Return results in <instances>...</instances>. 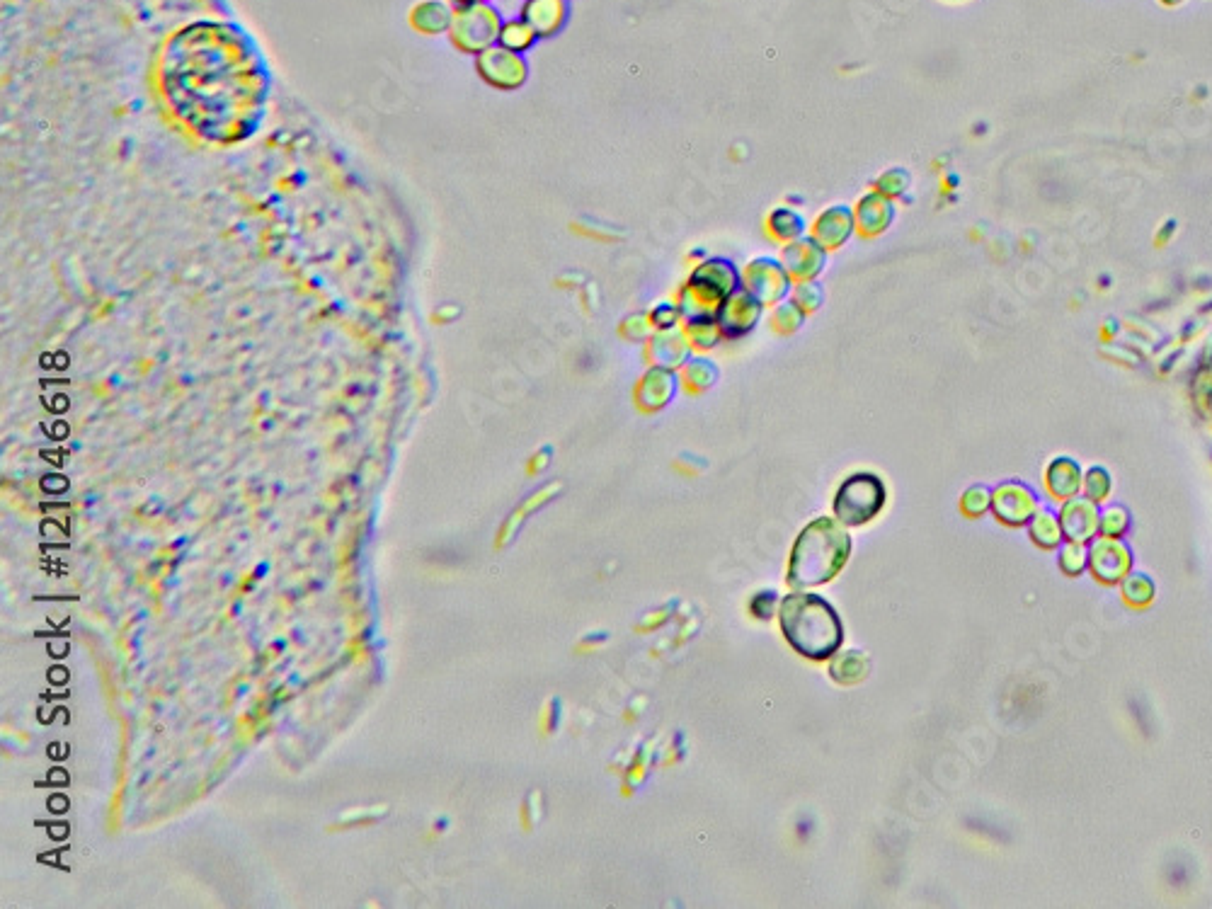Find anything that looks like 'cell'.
I'll list each match as a JSON object with an SVG mask.
<instances>
[{
  "mask_svg": "<svg viewBox=\"0 0 1212 909\" xmlns=\"http://www.w3.org/2000/svg\"><path fill=\"white\" fill-rule=\"evenodd\" d=\"M781 628L788 643L810 660H825L842 643V623L825 599L793 594L781 606Z\"/></svg>",
  "mask_w": 1212,
  "mask_h": 909,
  "instance_id": "cell-1",
  "label": "cell"
},
{
  "mask_svg": "<svg viewBox=\"0 0 1212 909\" xmlns=\"http://www.w3.org/2000/svg\"><path fill=\"white\" fill-rule=\"evenodd\" d=\"M849 553V536L830 519H817L800 534L791 556V585L808 587L832 580Z\"/></svg>",
  "mask_w": 1212,
  "mask_h": 909,
  "instance_id": "cell-2",
  "label": "cell"
},
{
  "mask_svg": "<svg viewBox=\"0 0 1212 909\" xmlns=\"http://www.w3.org/2000/svg\"><path fill=\"white\" fill-rule=\"evenodd\" d=\"M737 289H740V270L728 257H703L677 291L682 318H716L723 301Z\"/></svg>",
  "mask_w": 1212,
  "mask_h": 909,
  "instance_id": "cell-3",
  "label": "cell"
},
{
  "mask_svg": "<svg viewBox=\"0 0 1212 909\" xmlns=\"http://www.w3.org/2000/svg\"><path fill=\"white\" fill-rule=\"evenodd\" d=\"M502 22L505 20H502L500 10H497L495 5H463V8H456L454 17H451V42H454V47L461 49L463 54L478 56L480 51L497 44Z\"/></svg>",
  "mask_w": 1212,
  "mask_h": 909,
  "instance_id": "cell-4",
  "label": "cell"
},
{
  "mask_svg": "<svg viewBox=\"0 0 1212 909\" xmlns=\"http://www.w3.org/2000/svg\"><path fill=\"white\" fill-rule=\"evenodd\" d=\"M885 488L883 480L873 473H856L839 488L834 500V512L844 524H866L883 510Z\"/></svg>",
  "mask_w": 1212,
  "mask_h": 909,
  "instance_id": "cell-5",
  "label": "cell"
},
{
  "mask_svg": "<svg viewBox=\"0 0 1212 909\" xmlns=\"http://www.w3.org/2000/svg\"><path fill=\"white\" fill-rule=\"evenodd\" d=\"M791 274L786 272L779 257H754L740 272V287L752 294L764 308L786 301L793 289Z\"/></svg>",
  "mask_w": 1212,
  "mask_h": 909,
  "instance_id": "cell-6",
  "label": "cell"
},
{
  "mask_svg": "<svg viewBox=\"0 0 1212 909\" xmlns=\"http://www.w3.org/2000/svg\"><path fill=\"white\" fill-rule=\"evenodd\" d=\"M478 76L495 90H519L529 78V66L522 54L493 44L476 56Z\"/></svg>",
  "mask_w": 1212,
  "mask_h": 909,
  "instance_id": "cell-7",
  "label": "cell"
},
{
  "mask_svg": "<svg viewBox=\"0 0 1212 909\" xmlns=\"http://www.w3.org/2000/svg\"><path fill=\"white\" fill-rule=\"evenodd\" d=\"M762 316H764L762 303L740 287L733 296H728V299L723 301L716 320H718L720 330H723L725 340H742V337H747L754 328H757Z\"/></svg>",
  "mask_w": 1212,
  "mask_h": 909,
  "instance_id": "cell-8",
  "label": "cell"
},
{
  "mask_svg": "<svg viewBox=\"0 0 1212 909\" xmlns=\"http://www.w3.org/2000/svg\"><path fill=\"white\" fill-rule=\"evenodd\" d=\"M779 260L786 267V272L791 274L793 282H813L827 270L830 253L815 238L803 236L783 245Z\"/></svg>",
  "mask_w": 1212,
  "mask_h": 909,
  "instance_id": "cell-9",
  "label": "cell"
},
{
  "mask_svg": "<svg viewBox=\"0 0 1212 909\" xmlns=\"http://www.w3.org/2000/svg\"><path fill=\"white\" fill-rule=\"evenodd\" d=\"M854 233V209L846 207V204H834V207L820 211L813 224H810V238H815L827 253L844 248Z\"/></svg>",
  "mask_w": 1212,
  "mask_h": 909,
  "instance_id": "cell-10",
  "label": "cell"
},
{
  "mask_svg": "<svg viewBox=\"0 0 1212 909\" xmlns=\"http://www.w3.org/2000/svg\"><path fill=\"white\" fill-rule=\"evenodd\" d=\"M645 357H648V362L653 364V367L672 371L682 369L691 359L689 337H686L682 325L670 330H655V333L650 335V340L645 342Z\"/></svg>",
  "mask_w": 1212,
  "mask_h": 909,
  "instance_id": "cell-11",
  "label": "cell"
},
{
  "mask_svg": "<svg viewBox=\"0 0 1212 909\" xmlns=\"http://www.w3.org/2000/svg\"><path fill=\"white\" fill-rule=\"evenodd\" d=\"M854 221H856V233H859L861 238H866V240L880 238L883 233H888L890 226H893L895 202L878 192L863 194L859 202L854 204Z\"/></svg>",
  "mask_w": 1212,
  "mask_h": 909,
  "instance_id": "cell-12",
  "label": "cell"
},
{
  "mask_svg": "<svg viewBox=\"0 0 1212 909\" xmlns=\"http://www.w3.org/2000/svg\"><path fill=\"white\" fill-rule=\"evenodd\" d=\"M679 379L677 371L650 367L640 376L636 386V405L643 413H657V410L667 408L677 396Z\"/></svg>",
  "mask_w": 1212,
  "mask_h": 909,
  "instance_id": "cell-13",
  "label": "cell"
},
{
  "mask_svg": "<svg viewBox=\"0 0 1212 909\" xmlns=\"http://www.w3.org/2000/svg\"><path fill=\"white\" fill-rule=\"evenodd\" d=\"M568 0H524L522 20L539 39L556 37L568 22Z\"/></svg>",
  "mask_w": 1212,
  "mask_h": 909,
  "instance_id": "cell-14",
  "label": "cell"
},
{
  "mask_svg": "<svg viewBox=\"0 0 1212 909\" xmlns=\"http://www.w3.org/2000/svg\"><path fill=\"white\" fill-rule=\"evenodd\" d=\"M805 219L793 207H776L766 216L764 231L774 243H793V240L805 236Z\"/></svg>",
  "mask_w": 1212,
  "mask_h": 909,
  "instance_id": "cell-15",
  "label": "cell"
},
{
  "mask_svg": "<svg viewBox=\"0 0 1212 909\" xmlns=\"http://www.w3.org/2000/svg\"><path fill=\"white\" fill-rule=\"evenodd\" d=\"M451 17H454V13H451L444 3H439V0H425V3L415 5L413 13H410V22H413L417 32L439 34L449 32Z\"/></svg>",
  "mask_w": 1212,
  "mask_h": 909,
  "instance_id": "cell-16",
  "label": "cell"
},
{
  "mask_svg": "<svg viewBox=\"0 0 1212 909\" xmlns=\"http://www.w3.org/2000/svg\"><path fill=\"white\" fill-rule=\"evenodd\" d=\"M686 337H689V345L691 350L696 352H708V350H716L720 342L725 340L723 330H720L718 320L716 318H696V320H684L682 323Z\"/></svg>",
  "mask_w": 1212,
  "mask_h": 909,
  "instance_id": "cell-17",
  "label": "cell"
},
{
  "mask_svg": "<svg viewBox=\"0 0 1212 909\" xmlns=\"http://www.w3.org/2000/svg\"><path fill=\"white\" fill-rule=\"evenodd\" d=\"M716 379H718L716 364L706 357H691L689 362L682 367V376H679V381H682V386L689 393L708 391V388L716 383Z\"/></svg>",
  "mask_w": 1212,
  "mask_h": 909,
  "instance_id": "cell-18",
  "label": "cell"
},
{
  "mask_svg": "<svg viewBox=\"0 0 1212 909\" xmlns=\"http://www.w3.org/2000/svg\"><path fill=\"white\" fill-rule=\"evenodd\" d=\"M536 39H539V37H536L534 30H531L527 22H524L522 17H519V20H505V22H502V30H500V37H497V44H500V47H505V49H510V51H517V54H524V51H529L531 47H534Z\"/></svg>",
  "mask_w": 1212,
  "mask_h": 909,
  "instance_id": "cell-19",
  "label": "cell"
},
{
  "mask_svg": "<svg viewBox=\"0 0 1212 909\" xmlns=\"http://www.w3.org/2000/svg\"><path fill=\"white\" fill-rule=\"evenodd\" d=\"M805 318H808V316H805V313L800 311L796 303H793L791 299H786V301L776 303V306H771L769 323H771V328H774L779 335H793V333H798L800 328H803Z\"/></svg>",
  "mask_w": 1212,
  "mask_h": 909,
  "instance_id": "cell-20",
  "label": "cell"
},
{
  "mask_svg": "<svg viewBox=\"0 0 1212 909\" xmlns=\"http://www.w3.org/2000/svg\"><path fill=\"white\" fill-rule=\"evenodd\" d=\"M788 299L796 303L805 316H813V313L820 311L822 303H825V289H822V284L817 282V279H813V282H796L791 294H788Z\"/></svg>",
  "mask_w": 1212,
  "mask_h": 909,
  "instance_id": "cell-21",
  "label": "cell"
},
{
  "mask_svg": "<svg viewBox=\"0 0 1212 909\" xmlns=\"http://www.w3.org/2000/svg\"><path fill=\"white\" fill-rule=\"evenodd\" d=\"M909 185H912V177H909L905 168H890L873 180V192L883 194V197L895 202V199L905 197L909 192Z\"/></svg>",
  "mask_w": 1212,
  "mask_h": 909,
  "instance_id": "cell-22",
  "label": "cell"
},
{
  "mask_svg": "<svg viewBox=\"0 0 1212 909\" xmlns=\"http://www.w3.org/2000/svg\"><path fill=\"white\" fill-rule=\"evenodd\" d=\"M650 320H653L655 330H670V328H679V325L684 323L682 311H679V303L677 299L670 301H657L653 308H650Z\"/></svg>",
  "mask_w": 1212,
  "mask_h": 909,
  "instance_id": "cell-23",
  "label": "cell"
},
{
  "mask_svg": "<svg viewBox=\"0 0 1212 909\" xmlns=\"http://www.w3.org/2000/svg\"><path fill=\"white\" fill-rule=\"evenodd\" d=\"M655 333V325L650 320V313H633V316L623 318L621 335L631 342H648L650 335Z\"/></svg>",
  "mask_w": 1212,
  "mask_h": 909,
  "instance_id": "cell-24",
  "label": "cell"
},
{
  "mask_svg": "<svg viewBox=\"0 0 1212 909\" xmlns=\"http://www.w3.org/2000/svg\"><path fill=\"white\" fill-rule=\"evenodd\" d=\"M456 8H463V5H480V3H488V0H454Z\"/></svg>",
  "mask_w": 1212,
  "mask_h": 909,
  "instance_id": "cell-25",
  "label": "cell"
},
{
  "mask_svg": "<svg viewBox=\"0 0 1212 909\" xmlns=\"http://www.w3.org/2000/svg\"><path fill=\"white\" fill-rule=\"evenodd\" d=\"M1164 3L1166 5H1176V3H1181V0H1164Z\"/></svg>",
  "mask_w": 1212,
  "mask_h": 909,
  "instance_id": "cell-26",
  "label": "cell"
}]
</instances>
